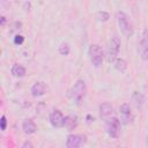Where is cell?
Listing matches in <instances>:
<instances>
[{
    "label": "cell",
    "instance_id": "cell-1",
    "mask_svg": "<svg viewBox=\"0 0 148 148\" xmlns=\"http://www.w3.org/2000/svg\"><path fill=\"white\" fill-rule=\"evenodd\" d=\"M87 91V87H86V82L83 80H77L73 87L68 90V96L71 99H73L75 103H80L82 101V98L84 97Z\"/></svg>",
    "mask_w": 148,
    "mask_h": 148
},
{
    "label": "cell",
    "instance_id": "cell-2",
    "mask_svg": "<svg viewBox=\"0 0 148 148\" xmlns=\"http://www.w3.org/2000/svg\"><path fill=\"white\" fill-rule=\"evenodd\" d=\"M120 49V39L117 35H113L111 39L109 40L108 47H106V60L108 62H113L117 59L118 52Z\"/></svg>",
    "mask_w": 148,
    "mask_h": 148
},
{
    "label": "cell",
    "instance_id": "cell-3",
    "mask_svg": "<svg viewBox=\"0 0 148 148\" xmlns=\"http://www.w3.org/2000/svg\"><path fill=\"white\" fill-rule=\"evenodd\" d=\"M88 54H89V59H90V62L94 65V67L98 68L102 66L103 64V58H104V53H103V50L99 45L97 44H91L89 46V50H88Z\"/></svg>",
    "mask_w": 148,
    "mask_h": 148
},
{
    "label": "cell",
    "instance_id": "cell-4",
    "mask_svg": "<svg viewBox=\"0 0 148 148\" xmlns=\"http://www.w3.org/2000/svg\"><path fill=\"white\" fill-rule=\"evenodd\" d=\"M117 22H118V25H119V28H120V31L125 35V36H127V37H131L132 35H133V27H132V23H131V21L128 20V17H127V15L124 13V12H118L117 13Z\"/></svg>",
    "mask_w": 148,
    "mask_h": 148
},
{
    "label": "cell",
    "instance_id": "cell-5",
    "mask_svg": "<svg viewBox=\"0 0 148 148\" xmlns=\"http://www.w3.org/2000/svg\"><path fill=\"white\" fill-rule=\"evenodd\" d=\"M120 120L116 117H111L105 120V132L109 136L117 139L120 133Z\"/></svg>",
    "mask_w": 148,
    "mask_h": 148
},
{
    "label": "cell",
    "instance_id": "cell-6",
    "mask_svg": "<svg viewBox=\"0 0 148 148\" xmlns=\"http://www.w3.org/2000/svg\"><path fill=\"white\" fill-rule=\"evenodd\" d=\"M138 52L142 60H148V29H143L142 31V35L139 42Z\"/></svg>",
    "mask_w": 148,
    "mask_h": 148
},
{
    "label": "cell",
    "instance_id": "cell-7",
    "mask_svg": "<svg viewBox=\"0 0 148 148\" xmlns=\"http://www.w3.org/2000/svg\"><path fill=\"white\" fill-rule=\"evenodd\" d=\"M87 142V136L83 134H69L66 140V147L67 148H77Z\"/></svg>",
    "mask_w": 148,
    "mask_h": 148
},
{
    "label": "cell",
    "instance_id": "cell-8",
    "mask_svg": "<svg viewBox=\"0 0 148 148\" xmlns=\"http://www.w3.org/2000/svg\"><path fill=\"white\" fill-rule=\"evenodd\" d=\"M119 113H120V121L124 125H128L133 121L134 119V114L132 112V109L128 103H124L120 105L119 108Z\"/></svg>",
    "mask_w": 148,
    "mask_h": 148
},
{
    "label": "cell",
    "instance_id": "cell-9",
    "mask_svg": "<svg viewBox=\"0 0 148 148\" xmlns=\"http://www.w3.org/2000/svg\"><path fill=\"white\" fill-rule=\"evenodd\" d=\"M49 120L50 124L53 127H64V123H65V116L62 114V112L60 110H53L50 116H49Z\"/></svg>",
    "mask_w": 148,
    "mask_h": 148
},
{
    "label": "cell",
    "instance_id": "cell-10",
    "mask_svg": "<svg viewBox=\"0 0 148 148\" xmlns=\"http://www.w3.org/2000/svg\"><path fill=\"white\" fill-rule=\"evenodd\" d=\"M113 114V106L110 103H102L99 105V116L104 120L111 118Z\"/></svg>",
    "mask_w": 148,
    "mask_h": 148
},
{
    "label": "cell",
    "instance_id": "cell-11",
    "mask_svg": "<svg viewBox=\"0 0 148 148\" xmlns=\"http://www.w3.org/2000/svg\"><path fill=\"white\" fill-rule=\"evenodd\" d=\"M30 91H31V95H32L34 97L43 96V95L45 94V91H46V86H45V83L42 82V81L35 82V83L32 84Z\"/></svg>",
    "mask_w": 148,
    "mask_h": 148
},
{
    "label": "cell",
    "instance_id": "cell-12",
    "mask_svg": "<svg viewBox=\"0 0 148 148\" xmlns=\"http://www.w3.org/2000/svg\"><path fill=\"white\" fill-rule=\"evenodd\" d=\"M22 130L25 134H32L37 131V126L31 119H25L22 123Z\"/></svg>",
    "mask_w": 148,
    "mask_h": 148
},
{
    "label": "cell",
    "instance_id": "cell-13",
    "mask_svg": "<svg viewBox=\"0 0 148 148\" xmlns=\"http://www.w3.org/2000/svg\"><path fill=\"white\" fill-rule=\"evenodd\" d=\"M131 99H132V103L134 104V106H135L136 109H141L142 105H143V103H145V97H143V95H142L141 92H139V91H134V92L132 94Z\"/></svg>",
    "mask_w": 148,
    "mask_h": 148
},
{
    "label": "cell",
    "instance_id": "cell-14",
    "mask_svg": "<svg viewBox=\"0 0 148 148\" xmlns=\"http://www.w3.org/2000/svg\"><path fill=\"white\" fill-rule=\"evenodd\" d=\"M76 126H77V119H76V117H72V116H66L65 117L64 127L67 128V131H72Z\"/></svg>",
    "mask_w": 148,
    "mask_h": 148
},
{
    "label": "cell",
    "instance_id": "cell-15",
    "mask_svg": "<svg viewBox=\"0 0 148 148\" xmlns=\"http://www.w3.org/2000/svg\"><path fill=\"white\" fill-rule=\"evenodd\" d=\"M10 72L15 77H23L25 75V73H27L25 68L22 65H18V64H14L12 69H10Z\"/></svg>",
    "mask_w": 148,
    "mask_h": 148
},
{
    "label": "cell",
    "instance_id": "cell-16",
    "mask_svg": "<svg viewBox=\"0 0 148 148\" xmlns=\"http://www.w3.org/2000/svg\"><path fill=\"white\" fill-rule=\"evenodd\" d=\"M113 66H114V68H116L118 72L124 73V72L126 71V68H127V62H126V60L123 59V58H117V59L113 61Z\"/></svg>",
    "mask_w": 148,
    "mask_h": 148
},
{
    "label": "cell",
    "instance_id": "cell-17",
    "mask_svg": "<svg viewBox=\"0 0 148 148\" xmlns=\"http://www.w3.org/2000/svg\"><path fill=\"white\" fill-rule=\"evenodd\" d=\"M96 18H97L99 22H106V21L110 18V15H109V13H106V12H104V10H101V12H98V13L96 14Z\"/></svg>",
    "mask_w": 148,
    "mask_h": 148
},
{
    "label": "cell",
    "instance_id": "cell-18",
    "mask_svg": "<svg viewBox=\"0 0 148 148\" xmlns=\"http://www.w3.org/2000/svg\"><path fill=\"white\" fill-rule=\"evenodd\" d=\"M59 53L61 56H67L69 53V46L67 43H62L60 46H59Z\"/></svg>",
    "mask_w": 148,
    "mask_h": 148
},
{
    "label": "cell",
    "instance_id": "cell-19",
    "mask_svg": "<svg viewBox=\"0 0 148 148\" xmlns=\"http://www.w3.org/2000/svg\"><path fill=\"white\" fill-rule=\"evenodd\" d=\"M23 42H24V37H23L22 35H16V36L14 37V44L21 45Z\"/></svg>",
    "mask_w": 148,
    "mask_h": 148
},
{
    "label": "cell",
    "instance_id": "cell-20",
    "mask_svg": "<svg viewBox=\"0 0 148 148\" xmlns=\"http://www.w3.org/2000/svg\"><path fill=\"white\" fill-rule=\"evenodd\" d=\"M6 127H7V120H6V117H5V116H1V120H0V130H1V131H6Z\"/></svg>",
    "mask_w": 148,
    "mask_h": 148
},
{
    "label": "cell",
    "instance_id": "cell-21",
    "mask_svg": "<svg viewBox=\"0 0 148 148\" xmlns=\"http://www.w3.org/2000/svg\"><path fill=\"white\" fill-rule=\"evenodd\" d=\"M22 147H23V148H25V147H30V148H31V147H32V143H31L30 141H25V142L22 145Z\"/></svg>",
    "mask_w": 148,
    "mask_h": 148
},
{
    "label": "cell",
    "instance_id": "cell-22",
    "mask_svg": "<svg viewBox=\"0 0 148 148\" xmlns=\"http://www.w3.org/2000/svg\"><path fill=\"white\" fill-rule=\"evenodd\" d=\"M5 23H6V17L2 16V17H1V25H5Z\"/></svg>",
    "mask_w": 148,
    "mask_h": 148
},
{
    "label": "cell",
    "instance_id": "cell-23",
    "mask_svg": "<svg viewBox=\"0 0 148 148\" xmlns=\"http://www.w3.org/2000/svg\"><path fill=\"white\" fill-rule=\"evenodd\" d=\"M146 146L148 147V136H147V141H146Z\"/></svg>",
    "mask_w": 148,
    "mask_h": 148
}]
</instances>
